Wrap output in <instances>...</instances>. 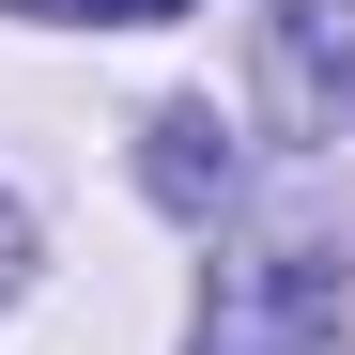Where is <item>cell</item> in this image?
<instances>
[{
	"instance_id": "obj_5",
	"label": "cell",
	"mask_w": 355,
	"mask_h": 355,
	"mask_svg": "<svg viewBox=\"0 0 355 355\" xmlns=\"http://www.w3.org/2000/svg\"><path fill=\"white\" fill-rule=\"evenodd\" d=\"M16 278H31V216L0 201V293H16Z\"/></svg>"
},
{
	"instance_id": "obj_1",
	"label": "cell",
	"mask_w": 355,
	"mask_h": 355,
	"mask_svg": "<svg viewBox=\"0 0 355 355\" xmlns=\"http://www.w3.org/2000/svg\"><path fill=\"white\" fill-rule=\"evenodd\" d=\"M340 340V248H248L216 263V355H324Z\"/></svg>"
},
{
	"instance_id": "obj_4",
	"label": "cell",
	"mask_w": 355,
	"mask_h": 355,
	"mask_svg": "<svg viewBox=\"0 0 355 355\" xmlns=\"http://www.w3.org/2000/svg\"><path fill=\"white\" fill-rule=\"evenodd\" d=\"M16 16H46V31H170L186 0H16Z\"/></svg>"
},
{
	"instance_id": "obj_3",
	"label": "cell",
	"mask_w": 355,
	"mask_h": 355,
	"mask_svg": "<svg viewBox=\"0 0 355 355\" xmlns=\"http://www.w3.org/2000/svg\"><path fill=\"white\" fill-rule=\"evenodd\" d=\"M139 186L170 216H216L232 201V139H216V108H155V139H139Z\"/></svg>"
},
{
	"instance_id": "obj_2",
	"label": "cell",
	"mask_w": 355,
	"mask_h": 355,
	"mask_svg": "<svg viewBox=\"0 0 355 355\" xmlns=\"http://www.w3.org/2000/svg\"><path fill=\"white\" fill-rule=\"evenodd\" d=\"M263 78H278V124L340 139L355 124V0H278L263 16Z\"/></svg>"
}]
</instances>
